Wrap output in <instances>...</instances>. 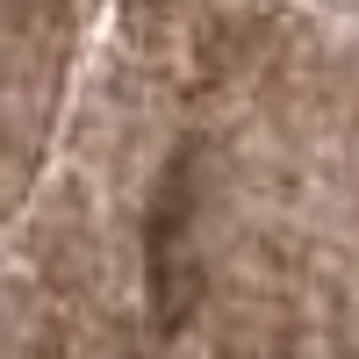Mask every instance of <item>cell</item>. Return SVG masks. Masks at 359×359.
Instances as JSON below:
<instances>
[]
</instances>
